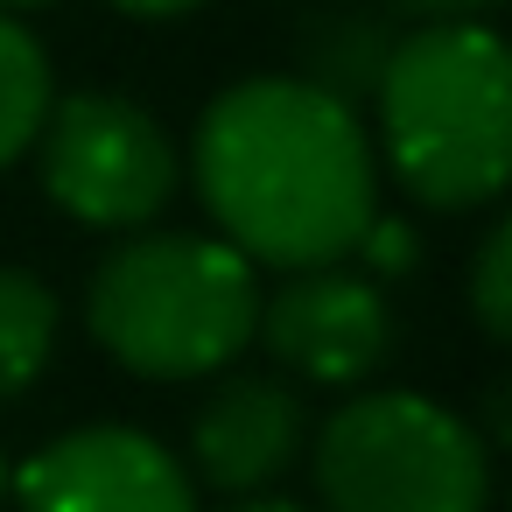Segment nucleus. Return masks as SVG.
I'll use <instances>...</instances> for the list:
<instances>
[{
    "mask_svg": "<svg viewBox=\"0 0 512 512\" xmlns=\"http://www.w3.org/2000/svg\"><path fill=\"white\" fill-rule=\"evenodd\" d=\"M183 176L218 239L274 274L351 260L379 218L372 127L344 92L288 71L225 85L197 113Z\"/></svg>",
    "mask_w": 512,
    "mask_h": 512,
    "instance_id": "f257e3e1",
    "label": "nucleus"
},
{
    "mask_svg": "<svg viewBox=\"0 0 512 512\" xmlns=\"http://www.w3.org/2000/svg\"><path fill=\"white\" fill-rule=\"evenodd\" d=\"M372 155L428 211H484L512 183V57L491 22H435L386 43Z\"/></svg>",
    "mask_w": 512,
    "mask_h": 512,
    "instance_id": "f03ea898",
    "label": "nucleus"
},
{
    "mask_svg": "<svg viewBox=\"0 0 512 512\" xmlns=\"http://www.w3.org/2000/svg\"><path fill=\"white\" fill-rule=\"evenodd\" d=\"M253 323L260 267L218 232H120L85 281L92 344L148 386L232 372V358L253 344Z\"/></svg>",
    "mask_w": 512,
    "mask_h": 512,
    "instance_id": "7ed1b4c3",
    "label": "nucleus"
},
{
    "mask_svg": "<svg viewBox=\"0 0 512 512\" xmlns=\"http://www.w3.org/2000/svg\"><path fill=\"white\" fill-rule=\"evenodd\" d=\"M323 512H491V442L414 386H351L309 428Z\"/></svg>",
    "mask_w": 512,
    "mask_h": 512,
    "instance_id": "20e7f679",
    "label": "nucleus"
},
{
    "mask_svg": "<svg viewBox=\"0 0 512 512\" xmlns=\"http://www.w3.org/2000/svg\"><path fill=\"white\" fill-rule=\"evenodd\" d=\"M43 197L85 232H141L183 190L169 127L127 92H57L36 134Z\"/></svg>",
    "mask_w": 512,
    "mask_h": 512,
    "instance_id": "39448f33",
    "label": "nucleus"
},
{
    "mask_svg": "<svg viewBox=\"0 0 512 512\" xmlns=\"http://www.w3.org/2000/svg\"><path fill=\"white\" fill-rule=\"evenodd\" d=\"M253 344L274 358L281 379L295 386H365L386 351H393V302L386 281L358 274L351 260L281 274V288H260V323Z\"/></svg>",
    "mask_w": 512,
    "mask_h": 512,
    "instance_id": "423d86ee",
    "label": "nucleus"
},
{
    "mask_svg": "<svg viewBox=\"0 0 512 512\" xmlns=\"http://www.w3.org/2000/svg\"><path fill=\"white\" fill-rule=\"evenodd\" d=\"M15 512H197L190 463L127 421H85L50 435L8 470Z\"/></svg>",
    "mask_w": 512,
    "mask_h": 512,
    "instance_id": "0eeeda50",
    "label": "nucleus"
},
{
    "mask_svg": "<svg viewBox=\"0 0 512 512\" xmlns=\"http://www.w3.org/2000/svg\"><path fill=\"white\" fill-rule=\"evenodd\" d=\"M309 456V400L281 372H225L190 421V477L253 498Z\"/></svg>",
    "mask_w": 512,
    "mask_h": 512,
    "instance_id": "6e6552de",
    "label": "nucleus"
},
{
    "mask_svg": "<svg viewBox=\"0 0 512 512\" xmlns=\"http://www.w3.org/2000/svg\"><path fill=\"white\" fill-rule=\"evenodd\" d=\"M57 330H64L57 288L43 274H29V267H0V407L22 400L50 372Z\"/></svg>",
    "mask_w": 512,
    "mask_h": 512,
    "instance_id": "1a4fd4ad",
    "label": "nucleus"
},
{
    "mask_svg": "<svg viewBox=\"0 0 512 512\" xmlns=\"http://www.w3.org/2000/svg\"><path fill=\"white\" fill-rule=\"evenodd\" d=\"M50 99H57V71H50L43 36L22 15L0 8V169H15L36 148V134L50 120Z\"/></svg>",
    "mask_w": 512,
    "mask_h": 512,
    "instance_id": "9d476101",
    "label": "nucleus"
},
{
    "mask_svg": "<svg viewBox=\"0 0 512 512\" xmlns=\"http://www.w3.org/2000/svg\"><path fill=\"white\" fill-rule=\"evenodd\" d=\"M470 316L491 344L512 337V225L498 218L470 253Z\"/></svg>",
    "mask_w": 512,
    "mask_h": 512,
    "instance_id": "9b49d317",
    "label": "nucleus"
},
{
    "mask_svg": "<svg viewBox=\"0 0 512 512\" xmlns=\"http://www.w3.org/2000/svg\"><path fill=\"white\" fill-rule=\"evenodd\" d=\"M414 260H421V239H414V225H400V218H386V211H379V218L365 225V239L351 246V267H358V274H372V281H386V274H407Z\"/></svg>",
    "mask_w": 512,
    "mask_h": 512,
    "instance_id": "f8f14e48",
    "label": "nucleus"
},
{
    "mask_svg": "<svg viewBox=\"0 0 512 512\" xmlns=\"http://www.w3.org/2000/svg\"><path fill=\"white\" fill-rule=\"evenodd\" d=\"M393 15H407L414 29H435V22H491L498 0H386Z\"/></svg>",
    "mask_w": 512,
    "mask_h": 512,
    "instance_id": "ddd939ff",
    "label": "nucleus"
},
{
    "mask_svg": "<svg viewBox=\"0 0 512 512\" xmlns=\"http://www.w3.org/2000/svg\"><path fill=\"white\" fill-rule=\"evenodd\" d=\"M120 15H134V22H190L197 8H211V0H113Z\"/></svg>",
    "mask_w": 512,
    "mask_h": 512,
    "instance_id": "4468645a",
    "label": "nucleus"
},
{
    "mask_svg": "<svg viewBox=\"0 0 512 512\" xmlns=\"http://www.w3.org/2000/svg\"><path fill=\"white\" fill-rule=\"evenodd\" d=\"M225 512H316V505H295V498H281V491H253V498H232Z\"/></svg>",
    "mask_w": 512,
    "mask_h": 512,
    "instance_id": "2eb2a0df",
    "label": "nucleus"
},
{
    "mask_svg": "<svg viewBox=\"0 0 512 512\" xmlns=\"http://www.w3.org/2000/svg\"><path fill=\"white\" fill-rule=\"evenodd\" d=\"M0 8H8V15H29V8H50V0H0Z\"/></svg>",
    "mask_w": 512,
    "mask_h": 512,
    "instance_id": "dca6fc26",
    "label": "nucleus"
},
{
    "mask_svg": "<svg viewBox=\"0 0 512 512\" xmlns=\"http://www.w3.org/2000/svg\"><path fill=\"white\" fill-rule=\"evenodd\" d=\"M8 470H15V463H8V449H0V505H8Z\"/></svg>",
    "mask_w": 512,
    "mask_h": 512,
    "instance_id": "f3484780",
    "label": "nucleus"
}]
</instances>
